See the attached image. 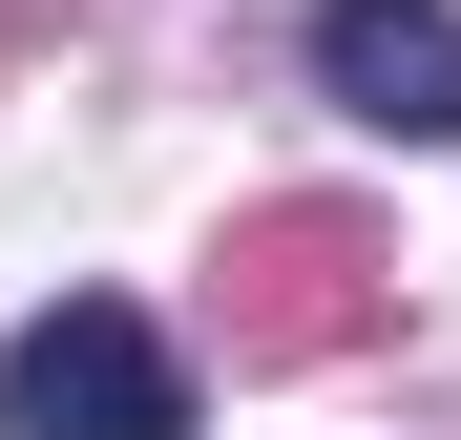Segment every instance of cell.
Masks as SVG:
<instances>
[{"mask_svg": "<svg viewBox=\"0 0 461 440\" xmlns=\"http://www.w3.org/2000/svg\"><path fill=\"white\" fill-rule=\"evenodd\" d=\"M210 315L252 378H294V356H357L377 315H399V252H377V210L336 189H273V210H230V252H210Z\"/></svg>", "mask_w": 461, "mask_h": 440, "instance_id": "obj_1", "label": "cell"}, {"mask_svg": "<svg viewBox=\"0 0 461 440\" xmlns=\"http://www.w3.org/2000/svg\"><path fill=\"white\" fill-rule=\"evenodd\" d=\"M0 440H189V356L126 293H63L0 336Z\"/></svg>", "mask_w": 461, "mask_h": 440, "instance_id": "obj_2", "label": "cell"}, {"mask_svg": "<svg viewBox=\"0 0 461 440\" xmlns=\"http://www.w3.org/2000/svg\"><path fill=\"white\" fill-rule=\"evenodd\" d=\"M315 85H336L357 126L440 147V126H461V0H315Z\"/></svg>", "mask_w": 461, "mask_h": 440, "instance_id": "obj_3", "label": "cell"}]
</instances>
